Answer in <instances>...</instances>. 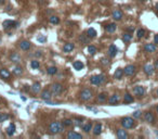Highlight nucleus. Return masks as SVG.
Here are the masks:
<instances>
[{
    "mask_svg": "<svg viewBox=\"0 0 158 139\" xmlns=\"http://www.w3.org/2000/svg\"><path fill=\"white\" fill-rule=\"evenodd\" d=\"M64 131V125L63 123H59V122H52L49 125V132L51 134H58Z\"/></svg>",
    "mask_w": 158,
    "mask_h": 139,
    "instance_id": "obj_1",
    "label": "nucleus"
},
{
    "mask_svg": "<svg viewBox=\"0 0 158 139\" xmlns=\"http://www.w3.org/2000/svg\"><path fill=\"white\" fill-rule=\"evenodd\" d=\"M121 125L125 129H130L134 126V120L132 117H129V116H126V117H123L121 119Z\"/></svg>",
    "mask_w": 158,
    "mask_h": 139,
    "instance_id": "obj_2",
    "label": "nucleus"
},
{
    "mask_svg": "<svg viewBox=\"0 0 158 139\" xmlns=\"http://www.w3.org/2000/svg\"><path fill=\"white\" fill-rule=\"evenodd\" d=\"M80 99L82 100V101H89L90 99H92V97H93V93H92L91 89H89V88H85V89L81 90V93H80Z\"/></svg>",
    "mask_w": 158,
    "mask_h": 139,
    "instance_id": "obj_3",
    "label": "nucleus"
},
{
    "mask_svg": "<svg viewBox=\"0 0 158 139\" xmlns=\"http://www.w3.org/2000/svg\"><path fill=\"white\" fill-rule=\"evenodd\" d=\"M104 82H105V76L102 75V74L101 75H94L90 78V83L92 85H95V86H99Z\"/></svg>",
    "mask_w": 158,
    "mask_h": 139,
    "instance_id": "obj_4",
    "label": "nucleus"
},
{
    "mask_svg": "<svg viewBox=\"0 0 158 139\" xmlns=\"http://www.w3.org/2000/svg\"><path fill=\"white\" fill-rule=\"evenodd\" d=\"M51 91L53 94H61L62 91H63V86L59 83H54L51 86Z\"/></svg>",
    "mask_w": 158,
    "mask_h": 139,
    "instance_id": "obj_5",
    "label": "nucleus"
},
{
    "mask_svg": "<svg viewBox=\"0 0 158 139\" xmlns=\"http://www.w3.org/2000/svg\"><path fill=\"white\" fill-rule=\"evenodd\" d=\"M135 71H136V69L134 65H127L124 69V74L127 76H132L135 74Z\"/></svg>",
    "mask_w": 158,
    "mask_h": 139,
    "instance_id": "obj_6",
    "label": "nucleus"
},
{
    "mask_svg": "<svg viewBox=\"0 0 158 139\" xmlns=\"http://www.w3.org/2000/svg\"><path fill=\"white\" fill-rule=\"evenodd\" d=\"M52 91L50 90V89H44V90H42V93H41V94H40V97H41V99L42 100H44V101H48V100H51V98H52Z\"/></svg>",
    "mask_w": 158,
    "mask_h": 139,
    "instance_id": "obj_7",
    "label": "nucleus"
},
{
    "mask_svg": "<svg viewBox=\"0 0 158 139\" xmlns=\"http://www.w3.org/2000/svg\"><path fill=\"white\" fill-rule=\"evenodd\" d=\"M17 25H19V23L14 22V21H11V20H7L2 23V26H3L4 29H10L12 27H17Z\"/></svg>",
    "mask_w": 158,
    "mask_h": 139,
    "instance_id": "obj_8",
    "label": "nucleus"
},
{
    "mask_svg": "<svg viewBox=\"0 0 158 139\" xmlns=\"http://www.w3.org/2000/svg\"><path fill=\"white\" fill-rule=\"evenodd\" d=\"M133 93L138 97H143L145 93V89L143 86H135L133 88Z\"/></svg>",
    "mask_w": 158,
    "mask_h": 139,
    "instance_id": "obj_9",
    "label": "nucleus"
},
{
    "mask_svg": "<svg viewBox=\"0 0 158 139\" xmlns=\"http://www.w3.org/2000/svg\"><path fill=\"white\" fill-rule=\"evenodd\" d=\"M144 120L146 121L147 123H150V124H153V123L155 122V116H154L153 112H151V111H147V112H145V114H144Z\"/></svg>",
    "mask_w": 158,
    "mask_h": 139,
    "instance_id": "obj_10",
    "label": "nucleus"
},
{
    "mask_svg": "<svg viewBox=\"0 0 158 139\" xmlns=\"http://www.w3.org/2000/svg\"><path fill=\"white\" fill-rule=\"evenodd\" d=\"M107 102H108L109 105H116L119 102V96L117 93H114L113 96L109 97V99L107 100Z\"/></svg>",
    "mask_w": 158,
    "mask_h": 139,
    "instance_id": "obj_11",
    "label": "nucleus"
},
{
    "mask_svg": "<svg viewBox=\"0 0 158 139\" xmlns=\"http://www.w3.org/2000/svg\"><path fill=\"white\" fill-rule=\"evenodd\" d=\"M144 72L146 75L151 76L153 75L154 72H155V67L154 65H152V64H146V65H144Z\"/></svg>",
    "mask_w": 158,
    "mask_h": 139,
    "instance_id": "obj_12",
    "label": "nucleus"
},
{
    "mask_svg": "<svg viewBox=\"0 0 158 139\" xmlns=\"http://www.w3.org/2000/svg\"><path fill=\"white\" fill-rule=\"evenodd\" d=\"M117 52H118V49H117V47H116L115 45L109 46V48H108V55H109V57H111V58L116 57Z\"/></svg>",
    "mask_w": 158,
    "mask_h": 139,
    "instance_id": "obj_13",
    "label": "nucleus"
},
{
    "mask_svg": "<svg viewBox=\"0 0 158 139\" xmlns=\"http://www.w3.org/2000/svg\"><path fill=\"white\" fill-rule=\"evenodd\" d=\"M116 135H117V137L119 139H127L128 137H129V136H128V133L125 131V129H117Z\"/></svg>",
    "mask_w": 158,
    "mask_h": 139,
    "instance_id": "obj_14",
    "label": "nucleus"
},
{
    "mask_svg": "<svg viewBox=\"0 0 158 139\" xmlns=\"http://www.w3.org/2000/svg\"><path fill=\"white\" fill-rule=\"evenodd\" d=\"M31 46H32V44L29 43V41H27V40H23V41H21V43H20L21 49L24 50V51H26V50H29V49H31Z\"/></svg>",
    "mask_w": 158,
    "mask_h": 139,
    "instance_id": "obj_15",
    "label": "nucleus"
},
{
    "mask_svg": "<svg viewBox=\"0 0 158 139\" xmlns=\"http://www.w3.org/2000/svg\"><path fill=\"white\" fill-rule=\"evenodd\" d=\"M102 124L101 123H97V124H95L94 125V127H93V129H92V131H93V134L95 135V136H99L101 133H102Z\"/></svg>",
    "mask_w": 158,
    "mask_h": 139,
    "instance_id": "obj_16",
    "label": "nucleus"
},
{
    "mask_svg": "<svg viewBox=\"0 0 158 139\" xmlns=\"http://www.w3.org/2000/svg\"><path fill=\"white\" fill-rule=\"evenodd\" d=\"M116 28H117V25H116L115 23H111V24L105 25V31L107 33H114L116 31Z\"/></svg>",
    "mask_w": 158,
    "mask_h": 139,
    "instance_id": "obj_17",
    "label": "nucleus"
},
{
    "mask_svg": "<svg viewBox=\"0 0 158 139\" xmlns=\"http://www.w3.org/2000/svg\"><path fill=\"white\" fill-rule=\"evenodd\" d=\"M10 60L12 62H14V63H19V62L21 61V55L16 52H12L11 55H10Z\"/></svg>",
    "mask_w": 158,
    "mask_h": 139,
    "instance_id": "obj_18",
    "label": "nucleus"
},
{
    "mask_svg": "<svg viewBox=\"0 0 158 139\" xmlns=\"http://www.w3.org/2000/svg\"><path fill=\"white\" fill-rule=\"evenodd\" d=\"M144 50L146 52H150V53L155 52L156 51V46H155L154 44H146V45L144 46Z\"/></svg>",
    "mask_w": 158,
    "mask_h": 139,
    "instance_id": "obj_19",
    "label": "nucleus"
},
{
    "mask_svg": "<svg viewBox=\"0 0 158 139\" xmlns=\"http://www.w3.org/2000/svg\"><path fill=\"white\" fill-rule=\"evenodd\" d=\"M67 138L68 139H82V135L78 134V133L70 132V133H68V134H67Z\"/></svg>",
    "mask_w": 158,
    "mask_h": 139,
    "instance_id": "obj_20",
    "label": "nucleus"
},
{
    "mask_svg": "<svg viewBox=\"0 0 158 139\" xmlns=\"http://www.w3.org/2000/svg\"><path fill=\"white\" fill-rule=\"evenodd\" d=\"M113 19L116 20V21H120L123 19V12L120 10H115L113 12Z\"/></svg>",
    "mask_w": 158,
    "mask_h": 139,
    "instance_id": "obj_21",
    "label": "nucleus"
},
{
    "mask_svg": "<svg viewBox=\"0 0 158 139\" xmlns=\"http://www.w3.org/2000/svg\"><path fill=\"white\" fill-rule=\"evenodd\" d=\"M41 89V85H40V83H38V82H36L34 83V85L32 86V91L34 93H38L40 91Z\"/></svg>",
    "mask_w": 158,
    "mask_h": 139,
    "instance_id": "obj_22",
    "label": "nucleus"
},
{
    "mask_svg": "<svg viewBox=\"0 0 158 139\" xmlns=\"http://www.w3.org/2000/svg\"><path fill=\"white\" fill-rule=\"evenodd\" d=\"M16 131V128H15V125H14L13 123H11L10 125H9V127L7 128V134L9 136H12V135H14V133H15Z\"/></svg>",
    "mask_w": 158,
    "mask_h": 139,
    "instance_id": "obj_23",
    "label": "nucleus"
},
{
    "mask_svg": "<svg viewBox=\"0 0 158 139\" xmlns=\"http://www.w3.org/2000/svg\"><path fill=\"white\" fill-rule=\"evenodd\" d=\"M74 48H75L74 44L68 43V44H65V46L63 47V51L64 52H70V51H73V50H74Z\"/></svg>",
    "mask_w": 158,
    "mask_h": 139,
    "instance_id": "obj_24",
    "label": "nucleus"
},
{
    "mask_svg": "<svg viewBox=\"0 0 158 139\" xmlns=\"http://www.w3.org/2000/svg\"><path fill=\"white\" fill-rule=\"evenodd\" d=\"M10 72H9L8 70H5V69H1L0 70V76H1L2 78H4V79H7V78H9L10 77Z\"/></svg>",
    "mask_w": 158,
    "mask_h": 139,
    "instance_id": "obj_25",
    "label": "nucleus"
},
{
    "mask_svg": "<svg viewBox=\"0 0 158 139\" xmlns=\"http://www.w3.org/2000/svg\"><path fill=\"white\" fill-rule=\"evenodd\" d=\"M133 101H134V98H133L130 93H126V94H125V97H124V102L125 103H132Z\"/></svg>",
    "mask_w": 158,
    "mask_h": 139,
    "instance_id": "obj_26",
    "label": "nucleus"
},
{
    "mask_svg": "<svg viewBox=\"0 0 158 139\" xmlns=\"http://www.w3.org/2000/svg\"><path fill=\"white\" fill-rule=\"evenodd\" d=\"M124 75V70L123 69H117L115 71V74H114V77L116 79H120L121 77H123Z\"/></svg>",
    "mask_w": 158,
    "mask_h": 139,
    "instance_id": "obj_27",
    "label": "nucleus"
},
{
    "mask_svg": "<svg viewBox=\"0 0 158 139\" xmlns=\"http://www.w3.org/2000/svg\"><path fill=\"white\" fill-rule=\"evenodd\" d=\"M73 66H74V69L77 70V71H80V70H82L83 69V63L82 62H80V61H76V62H74L73 63Z\"/></svg>",
    "mask_w": 158,
    "mask_h": 139,
    "instance_id": "obj_28",
    "label": "nucleus"
},
{
    "mask_svg": "<svg viewBox=\"0 0 158 139\" xmlns=\"http://www.w3.org/2000/svg\"><path fill=\"white\" fill-rule=\"evenodd\" d=\"M87 35L89 38H94L96 36V31H95L94 28H89L87 31Z\"/></svg>",
    "mask_w": 158,
    "mask_h": 139,
    "instance_id": "obj_29",
    "label": "nucleus"
},
{
    "mask_svg": "<svg viewBox=\"0 0 158 139\" xmlns=\"http://www.w3.org/2000/svg\"><path fill=\"white\" fill-rule=\"evenodd\" d=\"M47 73L49 74V75H54V74L58 73V69H56L55 66H50L47 69Z\"/></svg>",
    "mask_w": 158,
    "mask_h": 139,
    "instance_id": "obj_30",
    "label": "nucleus"
},
{
    "mask_svg": "<svg viewBox=\"0 0 158 139\" xmlns=\"http://www.w3.org/2000/svg\"><path fill=\"white\" fill-rule=\"evenodd\" d=\"M106 100H107V96H106V93H100L99 96H97V101H99L100 103L105 102Z\"/></svg>",
    "mask_w": 158,
    "mask_h": 139,
    "instance_id": "obj_31",
    "label": "nucleus"
},
{
    "mask_svg": "<svg viewBox=\"0 0 158 139\" xmlns=\"http://www.w3.org/2000/svg\"><path fill=\"white\" fill-rule=\"evenodd\" d=\"M82 131L86 133H89L90 131H92V124L91 123H87L82 126Z\"/></svg>",
    "mask_w": 158,
    "mask_h": 139,
    "instance_id": "obj_32",
    "label": "nucleus"
},
{
    "mask_svg": "<svg viewBox=\"0 0 158 139\" xmlns=\"http://www.w3.org/2000/svg\"><path fill=\"white\" fill-rule=\"evenodd\" d=\"M123 39H124L125 43H129V41L132 39V35L129 34V33H125L123 35Z\"/></svg>",
    "mask_w": 158,
    "mask_h": 139,
    "instance_id": "obj_33",
    "label": "nucleus"
},
{
    "mask_svg": "<svg viewBox=\"0 0 158 139\" xmlns=\"http://www.w3.org/2000/svg\"><path fill=\"white\" fill-rule=\"evenodd\" d=\"M50 23H52V24H59L60 23V19L56 15H52V16H50Z\"/></svg>",
    "mask_w": 158,
    "mask_h": 139,
    "instance_id": "obj_34",
    "label": "nucleus"
},
{
    "mask_svg": "<svg viewBox=\"0 0 158 139\" xmlns=\"http://www.w3.org/2000/svg\"><path fill=\"white\" fill-rule=\"evenodd\" d=\"M31 66H32V69L37 70V69H39L40 63H39V62H38L37 60H32V61L31 62Z\"/></svg>",
    "mask_w": 158,
    "mask_h": 139,
    "instance_id": "obj_35",
    "label": "nucleus"
},
{
    "mask_svg": "<svg viewBox=\"0 0 158 139\" xmlns=\"http://www.w3.org/2000/svg\"><path fill=\"white\" fill-rule=\"evenodd\" d=\"M79 41H80V43H82V44H87L89 41L88 35H87V36H86V35H80V36H79Z\"/></svg>",
    "mask_w": 158,
    "mask_h": 139,
    "instance_id": "obj_36",
    "label": "nucleus"
},
{
    "mask_svg": "<svg viewBox=\"0 0 158 139\" xmlns=\"http://www.w3.org/2000/svg\"><path fill=\"white\" fill-rule=\"evenodd\" d=\"M13 73L15 75H21V74H23V69L21 66H15L13 69Z\"/></svg>",
    "mask_w": 158,
    "mask_h": 139,
    "instance_id": "obj_37",
    "label": "nucleus"
},
{
    "mask_svg": "<svg viewBox=\"0 0 158 139\" xmlns=\"http://www.w3.org/2000/svg\"><path fill=\"white\" fill-rule=\"evenodd\" d=\"M145 35V31L143 28H139L138 32H136V36H138V38H143Z\"/></svg>",
    "mask_w": 158,
    "mask_h": 139,
    "instance_id": "obj_38",
    "label": "nucleus"
},
{
    "mask_svg": "<svg viewBox=\"0 0 158 139\" xmlns=\"http://www.w3.org/2000/svg\"><path fill=\"white\" fill-rule=\"evenodd\" d=\"M88 52L90 53L91 55H94L95 53H96V48H95L94 46H89L88 47Z\"/></svg>",
    "mask_w": 158,
    "mask_h": 139,
    "instance_id": "obj_39",
    "label": "nucleus"
},
{
    "mask_svg": "<svg viewBox=\"0 0 158 139\" xmlns=\"http://www.w3.org/2000/svg\"><path fill=\"white\" fill-rule=\"evenodd\" d=\"M73 121L71 120H69V119H65L64 121H63V125L64 126H66V127H70L71 125H73Z\"/></svg>",
    "mask_w": 158,
    "mask_h": 139,
    "instance_id": "obj_40",
    "label": "nucleus"
},
{
    "mask_svg": "<svg viewBox=\"0 0 158 139\" xmlns=\"http://www.w3.org/2000/svg\"><path fill=\"white\" fill-rule=\"evenodd\" d=\"M9 115L8 114H3V113H0V122H4L5 120L9 119Z\"/></svg>",
    "mask_w": 158,
    "mask_h": 139,
    "instance_id": "obj_41",
    "label": "nucleus"
},
{
    "mask_svg": "<svg viewBox=\"0 0 158 139\" xmlns=\"http://www.w3.org/2000/svg\"><path fill=\"white\" fill-rule=\"evenodd\" d=\"M73 122H74V124H75L76 126H81V124H82L83 121H82L81 119H75V120L73 121Z\"/></svg>",
    "mask_w": 158,
    "mask_h": 139,
    "instance_id": "obj_42",
    "label": "nucleus"
},
{
    "mask_svg": "<svg viewBox=\"0 0 158 139\" xmlns=\"http://www.w3.org/2000/svg\"><path fill=\"white\" fill-rule=\"evenodd\" d=\"M141 115H142L141 111H134V112H133V117H134V119H140Z\"/></svg>",
    "mask_w": 158,
    "mask_h": 139,
    "instance_id": "obj_43",
    "label": "nucleus"
},
{
    "mask_svg": "<svg viewBox=\"0 0 158 139\" xmlns=\"http://www.w3.org/2000/svg\"><path fill=\"white\" fill-rule=\"evenodd\" d=\"M101 62H102L103 65H108V64H109V60H108V59H105V58L102 59V60H101Z\"/></svg>",
    "mask_w": 158,
    "mask_h": 139,
    "instance_id": "obj_44",
    "label": "nucleus"
},
{
    "mask_svg": "<svg viewBox=\"0 0 158 139\" xmlns=\"http://www.w3.org/2000/svg\"><path fill=\"white\" fill-rule=\"evenodd\" d=\"M37 40H38V41H39V43H44V41H46V40H47V38H46V37H44V36H42V37H41V36H40V37H38V38H37Z\"/></svg>",
    "mask_w": 158,
    "mask_h": 139,
    "instance_id": "obj_45",
    "label": "nucleus"
},
{
    "mask_svg": "<svg viewBox=\"0 0 158 139\" xmlns=\"http://www.w3.org/2000/svg\"><path fill=\"white\" fill-rule=\"evenodd\" d=\"M88 110H91V111H94L95 112V113H96V112H97V109H95V108H92V106H88Z\"/></svg>",
    "mask_w": 158,
    "mask_h": 139,
    "instance_id": "obj_46",
    "label": "nucleus"
},
{
    "mask_svg": "<svg viewBox=\"0 0 158 139\" xmlns=\"http://www.w3.org/2000/svg\"><path fill=\"white\" fill-rule=\"evenodd\" d=\"M154 43H155V44H158V35H155V37H154Z\"/></svg>",
    "mask_w": 158,
    "mask_h": 139,
    "instance_id": "obj_47",
    "label": "nucleus"
},
{
    "mask_svg": "<svg viewBox=\"0 0 158 139\" xmlns=\"http://www.w3.org/2000/svg\"><path fill=\"white\" fill-rule=\"evenodd\" d=\"M41 54H42V53H41V51H40V50H38V51H37V53H36V55H37V57H40Z\"/></svg>",
    "mask_w": 158,
    "mask_h": 139,
    "instance_id": "obj_48",
    "label": "nucleus"
},
{
    "mask_svg": "<svg viewBox=\"0 0 158 139\" xmlns=\"http://www.w3.org/2000/svg\"><path fill=\"white\" fill-rule=\"evenodd\" d=\"M23 90H24V91H28V90H29V88H28V86H24V88H23Z\"/></svg>",
    "mask_w": 158,
    "mask_h": 139,
    "instance_id": "obj_49",
    "label": "nucleus"
},
{
    "mask_svg": "<svg viewBox=\"0 0 158 139\" xmlns=\"http://www.w3.org/2000/svg\"><path fill=\"white\" fill-rule=\"evenodd\" d=\"M155 67H156V69H158V59L156 60V62H155Z\"/></svg>",
    "mask_w": 158,
    "mask_h": 139,
    "instance_id": "obj_50",
    "label": "nucleus"
},
{
    "mask_svg": "<svg viewBox=\"0 0 158 139\" xmlns=\"http://www.w3.org/2000/svg\"><path fill=\"white\" fill-rule=\"evenodd\" d=\"M21 99H22V100H23V101H26V98H25V97H23V96H22V97H21Z\"/></svg>",
    "mask_w": 158,
    "mask_h": 139,
    "instance_id": "obj_51",
    "label": "nucleus"
},
{
    "mask_svg": "<svg viewBox=\"0 0 158 139\" xmlns=\"http://www.w3.org/2000/svg\"><path fill=\"white\" fill-rule=\"evenodd\" d=\"M4 3V0H0V4H3Z\"/></svg>",
    "mask_w": 158,
    "mask_h": 139,
    "instance_id": "obj_52",
    "label": "nucleus"
},
{
    "mask_svg": "<svg viewBox=\"0 0 158 139\" xmlns=\"http://www.w3.org/2000/svg\"><path fill=\"white\" fill-rule=\"evenodd\" d=\"M156 9H157V10H158V2H157V3H156Z\"/></svg>",
    "mask_w": 158,
    "mask_h": 139,
    "instance_id": "obj_53",
    "label": "nucleus"
},
{
    "mask_svg": "<svg viewBox=\"0 0 158 139\" xmlns=\"http://www.w3.org/2000/svg\"><path fill=\"white\" fill-rule=\"evenodd\" d=\"M156 111H157V113H158V105H157V108H156Z\"/></svg>",
    "mask_w": 158,
    "mask_h": 139,
    "instance_id": "obj_54",
    "label": "nucleus"
},
{
    "mask_svg": "<svg viewBox=\"0 0 158 139\" xmlns=\"http://www.w3.org/2000/svg\"><path fill=\"white\" fill-rule=\"evenodd\" d=\"M156 135H157V136H158V132H156Z\"/></svg>",
    "mask_w": 158,
    "mask_h": 139,
    "instance_id": "obj_55",
    "label": "nucleus"
},
{
    "mask_svg": "<svg viewBox=\"0 0 158 139\" xmlns=\"http://www.w3.org/2000/svg\"><path fill=\"white\" fill-rule=\"evenodd\" d=\"M140 1H145V0H140Z\"/></svg>",
    "mask_w": 158,
    "mask_h": 139,
    "instance_id": "obj_56",
    "label": "nucleus"
},
{
    "mask_svg": "<svg viewBox=\"0 0 158 139\" xmlns=\"http://www.w3.org/2000/svg\"><path fill=\"white\" fill-rule=\"evenodd\" d=\"M157 96H158V89H157Z\"/></svg>",
    "mask_w": 158,
    "mask_h": 139,
    "instance_id": "obj_57",
    "label": "nucleus"
}]
</instances>
